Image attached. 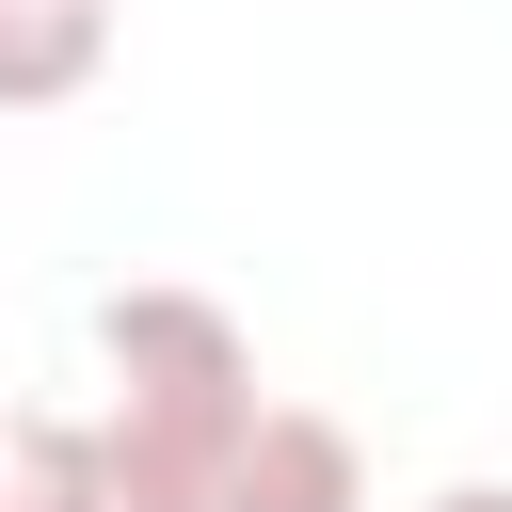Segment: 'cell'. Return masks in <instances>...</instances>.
<instances>
[{
    "instance_id": "cell-1",
    "label": "cell",
    "mask_w": 512,
    "mask_h": 512,
    "mask_svg": "<svg viewBox=\"0 0 512 512\" xmlns=\"http://www.w3.org/2000/svg\"><path fill=\"white\" fill-rule=\"evenodd\" d=\"M256 336L208 288H112L96 304V464L112 512H192V480L256 432Z\"/></svg>"
},
{
    "instance_id": "cell-2",
    "label": "cell",
    "mask_w": 512,
    "mask_h": 512,
    "mask_svg": "<svg viewBox=\"0 0 512 512\" xmlns=\"http://www.w3.org/2000/svg\"><path fill=\"white\" fill-rule=\"evenodd\" d=\"M192 512H368V448L320 400H256V432L192 480Z\"/></svg>"
},
{
    "instance_id": "cell-3",
    "label": "cell",
    "mask_w": 512,
    "mask_h": 512,
    "mask_svg": "<svg viewBox=\"0 0 512 512\" xmlns=\"http://www.w3.org/2000/svg\"><path fill=\"white\" fill-rule=\"evenodd\" d=\"M96 64H112V0H0V128L96 96Z\"/></svg>"
},
{
    "instance_id": "cell-4",
    "label": "cell",
    "mask_w": 512,
    "mask_h": 512,
    "mask_svg": "<svg viewBox=\"0 0 512 512\" xmlns=\"http://www.w3.org/2000/svg\"><path fill=\"white\" fill-rule=\"evenodd\" d=\"M112 464H96V416H48V400H0V512H96Z\"/></svg>"
},
{
    "instance_id": "cell-5",
    "label": "cell",
    "mask_w": 512,
    "mask_h": 512,
    "mask_svg": "<svg viewBox=\"0 0 512 512\" xmlns=\"http://www.w3.org/2000/svg\"><path fill=\"white\" fill-rule=\"evenodd\" d=\"M416 512H512V480H448V496H416Z\"/></svg>"
},
{
    "instance_id": "cell-6",
    "label": "cell",
    "mask_w": 512,
    "mask_h": 512,
    "mask_svg": "<svg viewBox=\"0 0 512 512\" xmlns=\"http://www.w3.org/2000/svg\"><path fill=\"white\" fill-rule=\"evenodd\" d=\"M96 512H112V496H96Z\"/></svg>"
}]
</instances>
